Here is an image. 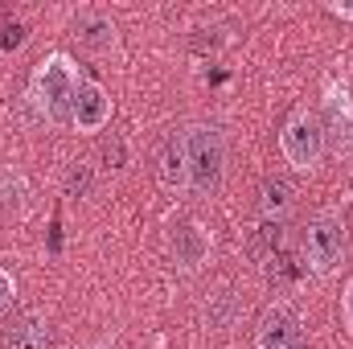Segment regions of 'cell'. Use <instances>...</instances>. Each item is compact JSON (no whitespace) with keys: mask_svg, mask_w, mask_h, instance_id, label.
Here are the masks:
<instances>
[{"mask_svg":"<svg viewBox=\"0 0 353 349\" xmlns=\"http://www.w3.org/2000/svg\"><path fill=\"white\" fill-rule=\"evenodd\" d=\"M79 87H83L79 62H74L70 54L54 50V54L41 58V66H37L33 79H29V103H33V111H37L46 123L62 128V123H70V107H74Z\"/></svg>","mask_w":353,"mask_h":349,"instance_id":"cell-1","label":"cell"},{"mask_svg":"<svg viewBox=\"0 0 353 349\" xmlns=\"http://www.w3.org/2000/svg\"><path fill=\"white\" fill-rule=\"evenodd\" d=\"M185 140V161H189V189L193 193H214L226 177V140L214 123H189L181 132Z\"/></svg>","mask_w":353,"mask_h":349,"instance_id":"cell-2","label":"cell"},{"mask_svg":"<svg viewBox=\"0 0 353 349\" xmlns=\"http://www.w3.org/2000/svg\"><path fill=\"white\" fill-rule=\"evenodd\" d=\"M325 148H329V132L316 119V111H308V107L292 111L279 132V152L292 165V173H312L325 161Z\"/></svg>","mask_w":353,"mask_h":349,"instance_id":"cell-3","label":"cell"},{"mask_svg":"<svg viewBox=\"0 0 353 349\" xmlns=\"http://www.w3.org/2000/svg\"><path fill=\"white\" fill-rule=\"evenodd\" d=\"M304 259L316 275H333L345 259V218L337 210H321L304 230Z\"/></svg>","mask_w":353,"mask_h":349,"instance_id":"cell-4","label":"cell"},{"mask_svg":"<svg viewBox=\"0 0 353 349\" xmlns=\"http://www.w3.org/2000/svg\"><path fill=\"white\" fill-rule=\"evenodd\" d=\"M255 349H304V321H300L296 304H288V300L267 304L255 325Z\"/></svg>","mask_w":353,"mask_h":349,"instance_id":"cell-5","label":"cell"},{"mask_svg":"<svg viewBox=\"0 0 353 349\" xmlns=\"http://www.w3.org/2000/svg\"><path fill=\"white\" fill-rule=\"evenodd\" d=\"M210 247H214V235L201 226V222H181L169 239V251H173V267L193 275L201 271V263L210 259Z\"/></svg>","mask_w":353,"mask_h":349,"instance_id":"cell-6","label":"cell"},{"mask_svg":"<svg viewBox=\"0 0 353 349\" xmlns=\"http://www.w3.org/2000/svg\"><path fill=\"white\" fill-rule=\"evenodd\" d=\"M111 111H115V103H111L107 87L83 79V87L74 94V107H70V123H74L79 132H103V128L111 123Z\"/></svg>","mask_w":353,"mask_h":349,"instance_id":"cell-7","label":"cell"},{"mask_svg":"<svg viewBox=\"0 0 353 349\" xmlns=\"http://www.w3.org/2000/svg\"><path fill=\"white\" fill-rule=\"evenodd\" d=\"M46 346H50V325H46L41 312H21L0 337V349H46Z\"/></svg>","mask_w":353,"mask_h":349,"instance_id":"cell-8","label":"cell"},{"mask_svg":"<svg viewBox=\"0 0 353 349\" xmlns=\"http://www.w3.org/2000/svg\"><path fill=\"white\" fill-rule=\"evenodd\" d=\"M161 185L169 193H189V161H185V140L181 132H173L165 140V152H161Z\"/></svg>","mask_w":353,"mask_h":349,"instance_id":"cell-9","label":"cell"},{"mask_svg":"<svg viewBox=\"0 0 353 349\" xmlns=\"http://www.w3.org/2000/svg\"><path fill=\"white\" fill-rule=\"evenodd\" d=\"M292 206H296V189L288 177H267L259 185V214L267 222H283L292 214Z\"/></svg>","mask_w":353,"mask_h":349,"instance_id":"cell-10","label":"cell"},{"mask_svg":"<svg viewBox=\"0 0 353 349\" xmlns=\"http://www.w3.org/2000/svg\"><path fill=\"white\" fill-rule=\"evenodd\" d=\"M325 103H329V111H333V128H345L353 136V99L350 90H345V83H325Z\"/></svg>","mask_w":353,"mask_h":349,"instance_id":"cell-11","label":"cell"},{"mask_svg":"<svg viewBox=\"0 0 353 349\" xmlns=\"http://www.w3.org/2000/svg\"><path fill=\"white\" fill-rule=\"evenodd\" d=\"M25 197H29L25 177L12 173V169H4V173H0V206L12 210V214H21V210H25Z\"/></svg>","mask_w":353,"mask_h":349,"instance_id":"cell-12","label":"cell"},{"mask_svg":"<svg viewBox=\"0 0 353 349\" xmlns=\"http://www.w3.org/2000/svg\"><path fill=\"white\" fill-rule=\"evenodd\" d=\"M12 296H17V279L0 267V317L8 312V304H12Z\"/></svg>","mask_w":353,"mask_h":349,"instance_id":"cell-13","label":"cell"},{"mask_svg":"<svg viewBox=\"0 0 353 349\" xmlns=\"http://www.w3.org/2000/svg\"><path fill=\"white\" fill-rule=\"evenodd\" d=\"M87 189H90V169H87V165L70 169V193L79 197V193H87Z\"/></svg>","mask_w":353,"mask_h":349,"instance_id":"cell-14","label":"cell"},{"mask_svg":"<svg viewBox=\"0 0 353 349\" xmlns=\"http://www.w3.org/2000/svg\"><path fill=\"white\" fill-rule=\"evenodd\" d=\"M341 317H345V329L353 333V275L345 279V292H341Z\"/></svg>","mask_w":353,"mask_h":349,"instance_id":"cell-15","label":"cell"},{"mask_svg":"<svg viewBox=\"0 0 353 349\" xmlns=\"http://www.w3.org/2000/svg\"><path fill=\"white\" fill-rule=\"evenodd\" d=\"M0 46H4V50L25 46V25H8V29H4V37H0Z\"/></svg>","mask_w":353,"mask_h":349,"instance_id":"cell-16","label":"cell"},{"mask_svg":"<svg viewBox=\"0 0 353 349\" xmlns=\"http://www.w3.org/2000/svg\"><path fill=\"white\" fill-rule=\"evenodd\" d=\"M329 12L341 17V21H353V4H329Z\"/></svg>","mask_w":353,"mask_h":349,"instance_id":"cell-17","label":"cell"}]
</instances>
